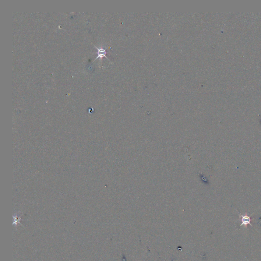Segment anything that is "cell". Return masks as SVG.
<instances>
[{"label":"cell","mask_w":261,"mask_h":261,"mask_svg":"<svg viewBox=\"0 0 261 261\" xmlns=\"http://www.w3.org/2000/svg\"><path fill=\"white\" fill-rule=\"evenodd\" d=\"M239 217L241 218V222H242L240 227H242L243 225H244L246 228H247V225H249V224L251 225L252 227H253V225H252L250 223L252 219L250 218V216H248L246 213L244 215H243L239 213Z\"/></svg>","instance_id":"1"},{"label":"cell","mask_w":261,"mask_h":261,"mask_svg":"<svg viewBox=\"0 0 261 261\" xmlns=\"http://www.w3.org/2000/svg\"><path fill=\"white\" fill-rule=\"evenodd\" d=\"M20 220H21V219L20 218V217H19V216H17V214L14 215L13 216V225H15V226H17V224H21L20 222Z\"/></svg>","instance_id":"2"}]
</instances>
